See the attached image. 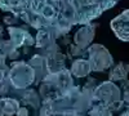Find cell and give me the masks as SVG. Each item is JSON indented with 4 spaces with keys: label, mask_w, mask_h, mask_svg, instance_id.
Listing matches in <instances>:
<instances>
[{
    "label": "cell",
    "mask_w": 129,
    "mask_h": 116,
    "mask_svg": "<svg viewBox=\"0 0 129 116\" xmlns=\"http://www.w3.org/2000/svg\"><path fill=\"white\" fill-rule=\"evenodd\" d=\"M120 116H129V108H126L125 111H123V112L120 113Z\"/></svg>",
    "instance_id": "24"
},
{
    "label": "cell",
    "mask_w": 129,
    "mask_h": 116,
    "mask_svg": "<svg viewBox=\"0 0 129 116\" xmlns=\"http://www.w3.org/2000/svg\"><path fill=\"white\" fill-rule=\"evenodd\" d=\"M66 56L61 52H57V53H53L50 56H48L45 59H47V68H48V72H58L64 67V63H66Z\"/></svg>",
    "instance_id": "10"
},
{
    "label": "cell",
    "mask_w": 129,
    "mask_h": 116,
    "mask_svg": "<svg viewBox=\"0 0 129 116\" xmlns=\"http://www.w3.org/2000/svg\"><path fill=\"white\" fill-rule=\"evenodd\" d=\"M128 75H129V65L120 62L110 70L109 80L114 81V83L115 81H124V80H126Z\"/></svg>",
    "instance_id": "12"
},
{
    "label": "cell",
    "mask_w": 129,
    "mask_h": 116,
    "mask_svg": "<svg viewBox=\"0 0 129 116\" xmlns=\"http://www.w3.org/2000/svg\"><path fill=\"white\" fill-rule=\"evenodd\" d=\"M28 65L31 66L32 71H34V75H35V84L43 81V79L45 78V75L48 73V68H47V59L45 57H43L41 54H35L32 56L31 59L28 61Z\"/></svg>",
    "instance_id": "8"
},
{
    "label": "cell",
    "mask_w": 129,
    "mask_h": 116,
    "mask_svg": "<svg viewBox=\"0 0 129 116\" xmlns=\"http://www.w3.org/2000/svg\"><path fill=\"white\" fill-rule=\"evenodd\" d=\"M88 116H114L112 111L103 103H93L92 107L88 110Z\"/></svg>",
    "instance_id": "15"
},
{
    "label": "cell",
    "mask_w": 129,
    "mask_h": 116,
    "mask_svg": "<svg viewBox=\"0 0 129 116\" xmlns=\"http://www.w3.org/2000/svg\"><path fill=\"white\" fill-rule=\"evenodd\" d=\"M71 75L75 78H87L89 73L92 72L90 66H89V62L88 59H84V58H78L72 62L71 65Z\"/></svg>",
    "instance_id": "11"
},
{
    "label": "cell",
    "mask_w": 129,
    "mask_h": 116,
    "mask_svg": "<svg viewBox=\"0 0 129 116\" xmlns=\"http://www.w3.org/2000/svg\"><path fill=\"white\" fill-rule=\"evenodd\" d=\"M3 115V99L0 98V116Z\"/></svg>",
    "instance_id": "25"
},
{
    "label": "cell",
    "mask_w": 129,
    "mask_h": 116,
    "mask_svg": "<svg viewBox=\"0 0 129 116\" xmlns=\"http://www.w3.org/2000/svg\"><path fill=\"white\" fill-rule=\"evenodd\" d=\"M111 30L121 41H129V9H125L111 21Z\"/></svg>",
    "instance_id": "5"
},
{
    "label": "cell",
    "mask_w": 129,
    "mask_h": 116,
    "mask_svg": "<svg viewBox=\"0 0 129 116\" xmlns=\"http://www.w3.org/2000/svg\"><path fill=\"white\" fill-rule=\"evenodd\" d=\"M52 43H56V39L49 32H47L44 30H38V34L35 37V44H34L38 49H43V48L50 45Z\"/></svg>",
    "instance_id": "13"
},
{
    "label": "cell",
    "mask_w": 129,
    "mask_h": 116,
    "mask_svg": "<svg viewBox=\"0 0 129 116\" xmlns=\"http://www.w3.org/2000/svg\"><path fill=\"white\" fill-rule=\"evenodd\" d=\"M119 0H0V9L56 40L74 26L92 23Z\"/></svg>",
    "instance_id": "1"
},
{
    "label": "cell",
    "mask_w": 129,
    "mask_h": 116,
    "mask_svg": "<svg viewBox=\"0 0 129 116\" xmlns=\"http://www.w3.org/2000/svg\"><path fill=\"white\" fill-rule=\"evenodd\" d=\"M8 32L10 36V41L16 49H19L22 47H32L35 44V39L30 35L28 31L21 28V27H14L10 26L8 28Z\"/></svg>",
    "instance_id": "7"
},
{
    "label": "cell",
    "mask_w": 129,
    "mask_h": 116,
    "mask_svg": "<svg viewBox=\"0 0 129 116\" xmlns=\"http://www.w3.org/2000/svg\"><path fill=\"white\" fill-rule=\"evenodd\" d=\"M19 103L22 104H28L34 110H39L40 107V96L34 89H23L19 90Z\"/></svg>",
    "instance_id": "9"
},
{
    "label": "cell",
    "mask_w": 129,
    "mask_h": 116,
    "mask_svg": "<svg viewBox=\"0 0 129 116\" xmlns=\"http://www.w3.org/2000/svg\"><path fill=\"white\" fill-rule=\"evenodd\" d=\"M85 53L88 54V62L90 70L94 72H105L112 67L114 59L109 50L101 44H92L87 48Z\"/></svg>",
    "instance_id": "4"
},
{
    "label": "cell",
    "mask_w": 129,
    "mask_h": 116,
    "mask_svg": "<svg viewBox=\"0 0 129 116\" xmlns=\"http://www.w3.org/2000/svg\"><path fill=\"white\" fill-rule=\"evenodd\" d=\"M85 53V50H83V49H80L79 47H76L75 44H72V45H70V48H69V56L67 57H80V56H83Z\"/></svg>",
    "instance_id": "19"
},
{
    "label": "cell",
    "mask_w": 129,
    "mask_h": 116,
    "mask_svg": "<svg viewBox=\"0 0 129 116\" xmlns=\"http://www.w3.org/2000/svg\"><path fill=\"white\" fill-rule=\"evenodd\" d=\"M10 87H12V85H10V83H9L8 76L4 80L0 81V96H2V98L3 97H8V94L10 92Z\"/></svg>",
    "instance_id": "18"
},
{
    "label": "cell",
    "mask_w": 129,
    "mask_h": 116,
    "mask_svg": "<svg viewBox=\"0 0 129 116\" xmlns=\"http://www.w3.org/2000/svg\"><path fill=\"white\" fill-rule=\"evenodd\" d=\"M94 102L103 103L109 107L112 112L120 111L124 107L121 101V90L114 81H103L100 85H95L93 90Z\"/></svg>",
    "instance_id": "2"
},
{
    "label": "cell",
    "mask_w": 129,
    "mask_h": 116,
    "mask_svg": "<svg viewBox=\"0 0 129 116\" xmlns=\"http://www.w3.org/2000/svg\"><path fill=\"white\" fill-rule=\"evenodd\" d=\"M5 59H7V58H5L2 53H0V68H2V67L5 65Z\"/></svg>",
    "instance_id": "23"
},
{
    "label": "cell",
    "mask_w": 129,
    "mask_h": 116,
    "mask_svg": "<svg viewBox=\"0 0 129 116\" xmlns=\"http://www.w3.org/2000/svg\"><path fill=\"white\" fill-rule=\"evenodd\" d=\"M54 116H75V111H63V112H59Z\"/></svg>",
    "instance_id": "22"
},
{
    "label": "cell",
    "mask_w": 129,
    "mask_h": 116,
    "mask_svg": "<svg viewBox=\"0 0 129 116\" xmlns=\"http://www.w3.org/2000/svg\"><path fill=\"white\" fill-rule=\"evenodd\" d=\"M16 116H28V111L26 107H19L16 112Z\"/></svg>",
    "instance_id": "21"
},
{
    "label": "cell",
    "mask_w": 129,
    "mask_h": 116,
    "mask_svg": "<svg viewBox=\"0 0 129 116\" xmlns=\"http://www.w3.org/2000/svg\"><path fill=\"white\" fill-rule=\"evenodd\" d=\"M8 79L13 89L23 90L27 89L31 84H34L35 75L28 63L17 61V62H12V65H10L8 71Z\"/></svg>",
    "instance_id": "3"
},
{
    "label": "cell",
    "mask_w": 129,
    "mask_h": 116,
    "mask_svg": "<svg viewBox=\"0 0 129 116\" xmlns=\"http://www.w3.org/2000/svg\"><path fill=\"white\" fill-rule=\"evenodd\" d=\"M57 52H59V47H58L56 43H52L50 45L40 49V53H39V54H41L43 57L47 58L48 56H50V54H53V53H57Z\"/></svg>",
    "instance_id": "17"
},
{
    "label": "cell",
    "mask_w": 129,
    "mask_h": 116,
    "mask_svg": "<svg viewBox=\"0 0 129 116\" xmlns=\"http://www.w3.org/2000/svg\"><path fill=\"white\" fill-rule=\"evenodd\" d=\"M95 28H97L95 23L83 25V27H80L74 35V44L83 50H87V48L90 45V43L94 39Z\"/></svg>",
    "instance_id": "6"
},
{
    "label": "cell",
    "mask_w": 129,
    "mask_h": 116,
    "mask_svg": "<svg viewBox=\"0 0 129 116\" xmlns=\"http://www.w3.org/2000/svg\"><path fill=\"white\" fill-rule=\"evenodd\" d=\"M18 21V18L17 17H14V16H12L10 14L9 17H4V22L7 23V25H12V23H16Z\"/></svg>",
    "instance_id": "20"
},
{
    "label": "cell",
    "mask_w": 129,
    "mask_h": 116,
    "mask_svg": "<svg viewBox=\"0 0 129 116\" xmlns=\"http://www.w3.org/2000/svg\"><path fill=\"white\" fill-rule=\"evenodd\" d=\"M121 89H123V103L124 107L129 108V80H124L121 81Z\"/></svg>",
    "instance_id": "16"
},
{
    "label": "cell",
    "mask_w": 129,
    "mask_h": 116,
    "mask_svg": "<svg viewBox=\"0 0 129 116\" xmlns=\"http://www.w3.org/2000/svg\"><path fill=\"white\" fill-rule=\"evenodd\" d=\"M3 34H4V28L3 26H0V40H3Z\"/></svg>",
    "instance_id": "26"
},
{
    "label": "cell",
    "mask_w": 129,
    "mask_h": 116,
    "mask_svg": "<svg viewBox=\"0 0 129 116\" xmlns=\"http://www.w3.org/2000/svg\"><path fill=\"white\" fill-rule=\"evenodd\" d=\"M3 115L5 116H13L16 115L17 110L19 108V101L12 97H3Z\"/></svg>",
    "instance_id": "14"
}]
</instances>
